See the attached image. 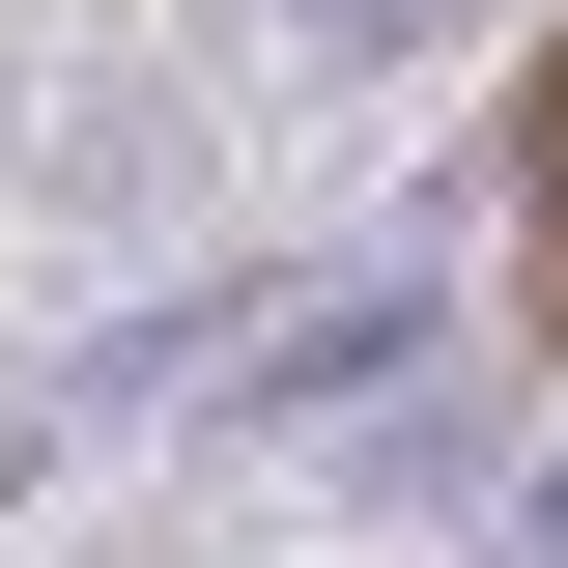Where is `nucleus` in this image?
Masks as SVG:
<instances>
[{
  "instance_id": "obj_1",
  "label": "nucleus",
  "mask_w": 568,
  "mask_h": 568,
  "mask_svg": "<svg viewBox=\"0 0 568 568\" xmlns=\"http://www.w3.org/2000/svg\"><path fill=\"white\" fill-rule=\"evenodd\" d=\"M398 369H426V256L313 284V313H227V369H200V398H227V426H342V398H398Z\"/></svg>"
},
{
  "instance_id": "obj_2",
  "label": "nucleus",
  "mask_w": 568,
  "mask_h": 568,
  "mask_svg": "<svg viewBox=\"0 0 568 568\" xmlns=\"http://www.w3.org/2000/svg\"><path fill=\"white\" fill-rule=\"evenodd\" d=\"M284 29H313V58H455L484 0H284Z\"/></svg>"
},
{
  "instance_id": "obj_3",
  "label": "nucleus",
  "mask_w": 568,
  "mask_h": 568,
  "mask_svg": "<svg viewBox=\"0 0 568 568\" xmlns=\"http://www.w3.org/2000/svg\"><path fill=\"white\" fill-rule=\"evenodd\" d=\"M511 568H568V484H540V511H511Z\"/></svg>"
}]
</instances>
